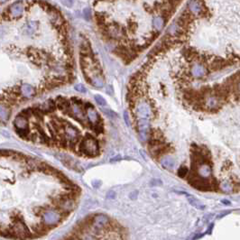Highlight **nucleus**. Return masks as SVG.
I'll list each match as a JSON object with an SVG mask.
<instances>
[{"mask_svg": "<svg viewBox=\"0 0 240 240\" xmlns=\"http://www.w3.org/2000/svg\"><path fill=\"white\" fill-rule=\"evenodd\" d=\"M79 154L88 157H96L99 154V145L96 138L91 136H87L79 144Z\"/></svg>", "mask_w": 240, "mask_h": 240, "instance_id": "obj_1", "label": "nucleus"}, {"mask_svg": "<svg viewBox=\"0 0 240 240\" xmlns=\"http://www.w3.org/2000/svg\"><path fill=\"white\" fill-rule=\"evenodd\" d=\"M135 115L137 119H149L154 117V107L148 100H140L135 105Z\"/></svg>", "mask_w": 240, "mask_h": 240, "instance_id": "obj_2", "label": "nucleus"}, {"mask_svg": "<svg viewBox=\"0 0 240 240\" xmlns=\"http://www.w3.org/2000/svg\"><path fill=\"white\" fill-rule=\"evenodd\" d=\"M9 231H10L12 238H17V239H27L31 236V233L28 228L26 227L24 222L20 219L14 220L13 224L9 228Z\"/></svg>", "mask_w": 240, "mask_h": 240, "instance_id": "obj_3", "label": "nucleus"}, {"mask_svg": "<svg viewBox=\"0 0 240 240\" xmlns=\"http://www.w3.org/2000/svg\"><path fill=\"white\" fill-rule=\"evenodd\" d=\"M109 225H110V220L108 216L104 214H98L92 218L89 229L95 236H98L106 229H108Z\"/></svg>", "mask_w": 240, "mask_h": 240, "instance_id": "obj_4", "label": "nucleus"}, {"mask_svg": "<svg viewBox=\"0 0 240 240\" xmlns=\"http://www.w3.org/2000/svg\"><path fill=\"white\" fill-rule=\"evenodd\" d=\"M55 204L58 207V209L61 210L60 212L61 213L62 217L63 214L64 215H68L70 212H71L75 207V200L72 197V195L70 193L67 194V195H63V196H60L56 199L55 201Z\"/></svg>", "mask_w": 240, "mask_h": 240, "instance_id": "obj_5", "label": "nucleus"}, {"mask_svg": "<svg viewBox=\"0 0 240 240\" xmlns=\"http://www.w3.org/2000/svg\"><path fill=\"white\" fill-rule=\"evenodd\" d=\"M224 103H225L224 100H222L221 98H220L219 97H217L215 94L211 92L208 94L207 96H205V98H203L202 110L210 111V112L218 111L219 109L222 108Z\"/></svg>", "mask_w": 240, "mask_h": 240, "instance_id": "obj_6", "label": "nucleus"}, {"mask_svg": "<svg viewBox=\"0 0 240 240\" xmlns=\"http://www.w3.org/2000/svg\"><path fill=\"white\" fill-rule=\"evenodd\" d=\"M65 140L67 141L68 145L71 146V148H74L80 138V133L79 131L73 126L68 124L63 126V136Z\"/></svg>", "mask_w": 240, "mask_h": 240, "instance_id": "obj_7", "label": "nucleus"}, {"mask_svg": "<svg viewBox=\"0 0 240 240\" xmlns=\"http://www.w3.org/2000/svg\"><path fill=\"white\" fill-rule=\"evenodd\" d=\"M42 223L47 227H49L50 229L56 227L62 220L61 213L54 210H49L43 211L42 213Z\"/></svg>", "mask_w": 240, "mask_h": 240, "instance_id": "obj_8", "label": "nucleus"}, {"mask_svg": "<svg viewBox=\"0 0 240 240\" xmlns=\"http://www.w3.org/2000/svg\"><path fill=\"white\" fill-rule=\"evenodd\" d=\"M189 72L192 78L202 79L209 75L210 70L207 68V66L204 64H201L200 62H192V64H191L190 66Z\"/></svg>", "mask_w": 240, "mask_h": 240, "instance_id": "obj_9", "label": "nucleus"}, {"mask_svg": "<svg viewBox=\"0 0 240 240\" xmlns=\"http://www.w3.org/2000/svg\"><path fill=\"white\" fill-rule=\"evenodd\" d=\"M196 163V175L202 180L210 179L212 175V169L210 164L207 161H200Z\"/></svg>", "mask_w": 240, "mask_h": 240, "instance_id": "obj_10", "label": "nucleus"}, {"mask_svg": "<svg viewBox=\"0 0 240 240\" xmlns=\"http://www.w3.org/2000/svg\"><path fill=\"white\" fill-rule=\"evenodd\" d=\"M70 114L71 117H73L78 121L84 123L87 122V116H86V110L83 109L82 106L79 102H73L70 105Z\"/></svg>", "mask_w": 240, "mask_h": 240, "instance_id": "obj_11", "label": "nucleus"}, {"mask_svg": "<svg viewBox=\"0 0 240 240\" xmlns=\"http://www.w3.org/2000/svg\"><path fill=\"white\" fill-rule=\"evenodd\" d=\"M14 126L20 136L25 138L28 134V119L23 115L17 116L14 120Z\"/></svg>", "mask_w": 240, "mask_h": 240, "instance_id": "obj_12", "label": "nucleus"}, {"mask_svg": "<svg viewBox=\"0 0 240 240\" xmlns=\"http://www.w3.org/2000/svg\"><path fill=\"white\" fill-rule=\"evenodd\" d=\"M189 11L194 15L199 17V15L202 13L203 9L205 8L206 5H204L203 1L201 0H190L188 2V5H187Z\"/></svg>", "mask_w": 240, "mask_h": 240, "instance_id": "obj_13", "label": "nucleus"}, {"mask_svg": "<svg viewBox=\"0 0 240 240\" xmlns=\"http://www.w3.org/2000/svg\"><path fill=\"white\" fill-rule=\"evenodd\" d=\"M86 116H87V119L89 123H90L93 126V127L100 124L99 115L96 111L94 107H92L91 105H89V107L86 108Z\"/></svg>", "mask_w": 240, "mask_h": 240, "instance_id": "obj_14", "label": "nucleus"}, {"mask_svg": "<svg viewBox=\"0 0 240 240\" xmlns=\"http://www.w3.org/2000/svg\"><path fill=\"white\" fill-rule=\"evenodd\" d=\"M160 163H161V165L166 170H173L176 164L175 160L170 155H165L162 157L160 160Z\"/></svg>", "mask_w": 240, "mask_h": 240, "instance_id": "obj_15", "label": "nucleus"}, {"mask_svg": "<svg viewBox=\"0 0 240 240\" xmlns=\"http://www.w3.org/2000/svg\"><path fill=\"white\" fill-rule=\"evenodd\" d=\"M23 11H24V7H23V4L18 3V2L14 3L10 7V14L13 17H18V16L22 15L23 14Z\"/></svg>", "mask_w": 240, "mask_h": 240, "instance_id": "obj_16", "label": "nucleus"}, {"mask_svg": "<svg viewBox=\"0 0 240 240\" xmlns=\"http://www.w3.org/2000/svg\"><path fill=\"white\" fill-rule=\"evenodd\" d=\"M165 20L163 18V16L160 15H154L153 17V21H152V24L153 27L154 28V30H156L157 32H160L165 25Z\"/></svg>", "mask_w": 240, "mask_h": 240, "instance_id": "obj_17", "label": "nucleus"}, {"mask_svg": "<svg viewBox=\"0 0 240 240\" xmlns=\"http://www.w3.org/2000/svg\"><path fill=\"white\" fill-rule=\"evenodd\" d=\"M22 95L25 98H31L35 94V89L30 84H23L21 87Z\"/></svg>", "mask_w": 240, "mask_h": 240, "instance_id": "obj_18", "label": "nucleus"}, {"mask_svg": "<svg viewBox=\"0 0 240 240\" xmlns=\"http://www.w3.org/2000/svg\"><path fill=\"white\" fill-rule=\"evenodd\" d=\"M10 114H11L10 109L6 106L0 104V121L4 123L8 121L10 117Z\"/></svg>", "mask_w": 240, "mask_h": 240, "instance_id": "obj_19", "label": "nucleus"}, {"mask_svg": "<svg viewBox=\"0 0 240 240\" xmlns=\"http://www.w3.org/2000/svg\"><path fill=\"white\" fill-rule=\"evenodd\" d=\"M55 109V104L52 100H47L46 102H44L41 108H40V111L41 112H43V113H49V112H51Z\"/></svg>", "mask_w": 240, "mask_h": 240, "instance_id": "obj_20", "label": "nucleus"}, {"mask_svg": "<svg viewBox=\"0 0 240 240\" xmlns=\"http://www.w3.org/2000/svg\"><path fill=\"white\" fill-rule=\"evenodd\" d=\"M91 84H92L94 87L99 89V88L104 87V85H105V81H104V79H103L100 75L97 74V75H94V76L91 78Z\"/></svg>", "mask_w": 240, "mask_h": 240, "instance_id": "obj_21", "label": "nucleus"}, {"mask_svg": "<svg viewBox=\"0 0 240 240\" xmlns=\"http://www.w3.org/2000/svg\"><path fill=\"white\" fill-rule=\"evenodd\" d=\"M187 199H188V201L190 202V204L192 205V206H193L194 208H196V209H198V210H204V206L198 201V200H196L195 198H193L192 196H189V195H187Z\"/></svg>", "mask_w": 240, "mask_h": 240, "instance_id": "obj_22", "label": "nucleus"}, {"mask_svg": "<svg viewBox=\"0 0 240 240\" xmlns=\"http://www.w3.org/2000/svg\"><path fill=\"white\" fill-rule=\"evenodd\" d=\"M220 188L224 192H233V189H234L233 184L229 182H222L220 184Z\"/></svg>", "mask_w": 240, "mask_h": 240, "instance_id": "obj_23", "label": "nucleus"}, {"mask_svg": "<svg viewBox=\"0 0 240 240\" xmlns=\"http://www.w3.org/2000/svg\"><path fill=\"white\" fill-rule=\"evenodd\" d=\"M36 28H37V23H35V22H29L26 23V25L24 27V29L28 34L33 33L36 30Z\"/></svg>", "mask_w": 240, "mask_h": 240, "instance_id": "obj_24", "label": "nucleus"}, {"mask_svg": "<svg viewBox=\"0 0 240 240\" xmlns=\"http://www.w3.org/2000/svg\"><path fill=\"white\" fill-rule=\"evenodd\" d=\"M94 98H95V101L97 102V104L99 105L100 107H105L107 105V101H106V99L102 96H100V95H95L94 96Z\"/></svg>", "mask_w": 240, "mask_h": 240, "instance_id": "obj_25", "label": "nucleus"}, {"mask_svg": "<svg viewBox=\"0 0 240 240\" xmlns=\"http://www.w3.org/2000/svg\"><path fill=\"white\" fill-rule=\"evenodd\" d=\"M102 111L108 117H110V118H115L116 117H117V114L114 112V111H112L111 109H108V108H102Z\"/></svg>", "mask_w": 240, "mask_h": 240, "instance_id": "obj_26", "label": "nucleus"}, {"mask_svg": "<svg viewBox=\"0 0 240 240\" xmlns=\"http://www.w3.org/2000/svg\"><path fill=\"white\" fill-rule=\"evenodd\" d=\"M75 90L79 92V93H86L87 92V89L85 86H83L82 84H77L75 85Z\"/></svg>", "mask_w": 240, "mask_h": 240, "instance_id": "obj_27", "label": "nucleus"}, {"mask_svg": "<svg viewBox=\"0 0 240 240\" xmlns=\"http://www.w3.org/2000/svg\"><path fill=\"white\" fill-rule=\"evenodd\" d=\"M189 173V170L186 168V167H181L179 170H178V175L180 177H185Z\"/></svg>", "mask_w": 240, "mask_h": 240, "instance_id": "obj_28", "label": "nucleus"}, {"mask_svg": "<svg viewBox=\"0 0 240 240\" xmlns=\"http://www.w3.org/2000/svg\"><path fill=\"white\" fill-rule=\"evenodd\" d=\"M83 14H84L85 19H86L87 21H89L90 18H91V10H90L89 7L85 8L84 11H83Z\"/></svg>", "mask_w": 240, "mask_h": 240, "instance_id": "obj_29", "label": "nucleus"}, {"mask_svg": "<svg viewBox=\"0 0 240 240\" xmlns=\"http://www.w3.org/2000/svg\"><path fill=\"white\" fill-rule=\"evenodd\" d=\"M61 1L67 7H71L74 4V0H61Z\"/></svg>", "mask_w": 240, "mask_h": 240, "instance_id": "obj_30", "label": "nucleus"}, {"mask_svg": "<svg viewBox=\"0 0 240 240\" xmlns=\"http://www.w3.org/2000/svg\"><path fill=\"white\" fill-rule=\"evenodd\" d=\"M124 119L126 121V124L129 126H130V120H129V116H128V113L126 111L124 112Z\"/></svg>", "mask_w": 240, "mask_h": 240, "instance_id": "obj_31", "label": "nucleus"}, {"mask_svg": "<svg viewBox=\"0 0 240 240\" xmlns=\"http://www.w3.org/2000/svg\"><path fill=\"white\" fill-rule=\"evenodd\" d=\"M107 197H108V199H114V198L116 197V193H115L113 191H110V192H108V194H107Z\"/></svg>", "mask_w": 240, "mask_h": 240, "instance_id": "obj_32", "label": "nucleus"}, {"mask_svg": "<svg viewBox=\"0 0 240 240\" xmlns=\"http://www.w3.org/2000/svg\"><path fill=\"white\" fill-rule=\"evenodd\" d=\"M234 90H235L236 92H238V93L240 95V79L237 82V83H236V86H235V89H234ZM234 90H233V91H234Z\"/></svg>", "mask_w": 240, "mask_h": 240, "instance_id": "obj_33", "label": "nucleus"}, {"mask_svg": "<svg viewBox=\"0 0 240 240\" xmlns=\"http://www.w3.org/2000/svg\"><path fill=\"white\" fill-rule=\"evenodd\" d=\"M107 92H108V94H109V95H113V93H114V90H113V88H112V86H108L107 87Z\"/></svg>", "mask_w": 240, "mask_h": 240, "instance_id": "obj_34", "label": "nucleus"}, {"mask_svg": "<svg viewBox=\"0 0 240 240\" xmlns=\"http://www.w3.org/2000/svg\"><path fill=\"white\" fill-rule=\"evenodd\" d=\"M229 213H230V211H229V210H228L227 212H223V213H221V214L218 215V219H221V218H223V217L227 216V215H228V214H229Z\"/></svg>", "mask_w": 240, "mask_h": 240, "instance_id": "obj_35", "label": "nucleus"}, {"mask_svg": "<svg viewBox=\"0 0 240 240\" xmlns=\"http://www.w3.org/2000/svg\"><path fill=\"white\" fill-rule=\"evenodd\" d=\"M222 203H224V204H226V205H229V204H230V201H228V200H223V201H222Z\"/></svg>", "mask_w": 240, "mask_h": 240, "instance_id": "obj_36", "label": "nucleus"}, {"mask_svg": "<svg viewBox=\"0 0 240 240\" xmlns=\"http://www.w3.org/2000/svg\"><path fill=\"white\" fill-rule=\"evenodd\" d=\"M6 0H0V2H5Z\"/></svg>", "mask_w": 240, "mask_h": 240, "instance_id": "obj_37", "label": "nucleus"}, {"mask_svg": "<svg viewBox=\"0 0 240 240\" xmlns=\"http://www.w3.org/2000/svg\"><path fill=\"white\" fill-rule=\"evenodd\" d=\"M67 240H74V239H67Z\"/></svg>", "mask_w": 240, "mask_h": 240, "instance_id": "obj_38", "label": "nucleus"}, {"mask_svg": "<svg viewBox=\"0 0 240 240\" xmlns=\"http://www.w3.org/2000/svg\"><path fill=\"white\" fill-rule=\"evenodd\" d=\"M201 1H203V0H201Z\"/></svg>", "mask_w": 240, "mask_h": 240, "instance_id": "obj_39", "label": "nucleus"}]
</instances>
